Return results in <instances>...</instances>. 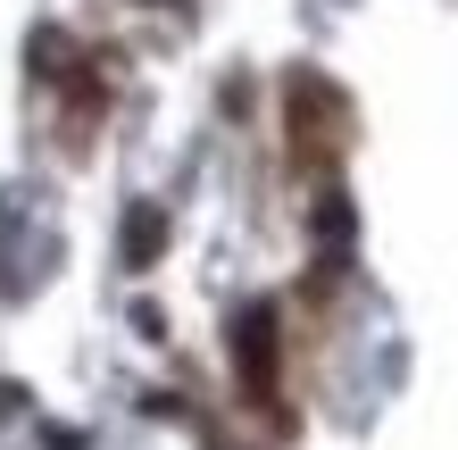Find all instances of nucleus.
I'll list each match as a JSON object with an SVG mask.
<instances>
[{"label": "nucleus", "instance_id": "nucleus-1", "mask_svg": "<svg viewBox=\"0 0 458 450\" xmlns=\"http://www.w3.org/2000/svg\"><path fill=\"white\" fill-rule=\"evenodd\" d=\"M284 117H292V158H301V167H334V158L350 150V100L317 67L284 75Z\"/></svg>", "mask_w": 458, "mask_h": 450}, {"label": "nucleus", "instance_id": "nucleus-2", "mask_svg": "<svg viewBox=\"0 0 458 450\" xmlns=\"http://www.w3.org/2000/svg\"><path fill=\"white\" fill-rule=\"evenodd\" d=\"M233 376H242V392H250L259 409H276V384H284V334H276V309H242L233 317ZM284 417V409H276Z\"/></svg>", "mask_w": 458, "mask_h": 450}, {"label": "nucleus", "instance_id": "nucleus-3", "mask_svg": "<svg viewBox=\"0 0 458 450\" xmlns=\"http://www.w3.org/2000/svg\"><path fill=\"white\" fill-rule=\"evenodd\" d=\"M158 242H167V217H158V208H133L125 217V267H150Z\"/></svg>", "mask_w": 458, "mask_h": 450}]
</instances>
